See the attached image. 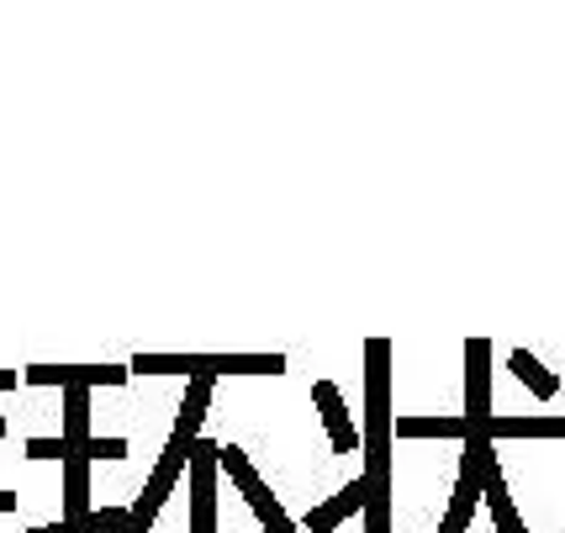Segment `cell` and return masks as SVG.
Segmentation results:
<instances>
[{"label":"cell","instance_id":"cell-8","mask_svg":"<svg viewBox=\"0 0 565 533\" xmlns=\"http://www.w3.org/2000/svg\"><path fill=\"white\" fill-rule=\"evenodd\" d=\"M312 402H318L322 428L333 438V449H339V455H354V449H360V428L349 423V407H344V396H339V386H333V381H318V386H312Z\"/></svg>","mask_w":565,"mask_h":533},{"label":"cell","instance_id":"cell-3","mask_svg":"<svg viewBox=\"0 0 565 533\" xmlns=\"http://www.w3.org/2000/svg\"><path fill=\"white\" fill-rule=\"evenodd\" d=\"M90 460H127V438H90L85 449L64 444V512H70V523L90 518Z\"/></svg>","mask_w":565,"mask_h":533},{"label":"cell","instance_id":"cell-11","mask_svg":"<svg viewBox=\"0 0 565 533\" xmlns=\"http://www.w3.org/2000/svg\"><path fill=\"white\" fill-rule=\"evenodd\" d=\"M508 370H513V375H518V381H523L529 391H534V396H544V402H550V396L561 391V375H555V370H550L544 360H534L529 349H513V360H508Z\"/></svg>","mask_w":565,"mask_h":533},{"label":"cell","instance_id":"cell-6","mask_svg":"<svg viewBox=\"0 0 565 533\" xmlns=\"http://www.w3.org/2000/svg\"><path fill=\"white\" fill-rule=\"evenodd\" d=\"M26 386H127L132 381V364H26L22 370Z\"/></svg>","mask_w":565,"mask_h":533},{"label":"cell","instance_id":"cell-9","mask_svg":"<svg viewBox=\"0 0 565 533\" xmlns=\"http://www.w3.org/2000/svg\"><path fill=\"white\" fill-rule=\"evenodd\" d=\"M365 508H370V486H365V476H360V481H349L333 502H318V508L307 512L301 533H333L344 518H354V512H365Z\"/></svg>","mask_w":565,"mask_h":533},{"label":"cell","instance_id":"cell-12","mask_svg":"<svg viewBox=\"0 0 565 533\" xmlns=\"http://www.w3.org/2000/svg\"><path fill=\"white\" fill-rule=\"evenodd\" d=\"M396 438H470L466 417H396Z\"/></svg>","mask_w":565,"mask_h":533},{"label":"cell","instance_id":"cell-2","mask_svg":"<svg viewBox=\"0 0 565 533\" xmlns=\"http://www.w3.org/2000/svg\"><path fill=\"white\" fill-rule=\"evenodd\" d=\"M286 354H138L132 375H286Z\"/></svg>","mask_w":565,"mask_h":533},{"label":"cell","instance_id":"cell-7","mask_svg":"<svg viewBox=\"0 0 565 533\" xmlns=\"http://www.w3.org/2000/svg\"><path fill=\"white\" fill-rule=\"evenodd\" d=\"M466 364H470V375H466V423L470 428H487L492 423V402H487V375H492V343L487 339H466Z\"/></svg>","mask_w":565,"mask_h":533},{"label":"cell","instance_id":"cell-4","mask_svg":"<svg viewBox=\"0 0 565 533\" xmlns=\"http://www.w3.org/2000/svg\"><path fill=\"white\" fill-rule=\"evenodd\" d=\"M222 470H227V476L238 481L244 502L254 508V518L265 523V533H301V523H296L291 512H286V508H280V502L270 497V486L259 481V470L248 465V455L238 449V444H222Z\"/></svg>","mask_w":565,"mask_h":533},{"label":"cell","instance_id":"cell-13","mask_svg":"<svg viewBox=\"0 0 565 533\" xmlns=\"http://www.w3.org/2000/svg\"><path fill=\"white\" fill-rule=\"evenodd\" d=\"M127 512L132 508H100V512H90V518H79V523H53V529H26V533H117V529H127Z\"/></svg>","mask_w":565,"mask_h":533},{"label":"cell","instance_id":"cell-14","mask_svg":"<svg viewBox=\"0 0 565 533\" xmlns=\"http://www.w3.org/2000/svg\"><path fill=\"white\" fill-rule=\"evenodd\" d=\"M0 512H17V491H0Z\"/></svg>","mask_w":565,"mask_h":533},{"label":"cell","instance_id":"cell-15","mask_svg":"<svg viewBox=\"0 0 565 533\" xmlns=\"http://www.w3.org/2000/svg\"><path fill=\"white\" fill-rule=\"evenodd\" d=\"M0 434H6V423H0Z\"/></svg>","mask_w":565,"mask_h":533},{"label":"cell","instance_id":"cell-1","mask_svg":"<svg viewBox=\"0 0 565 533\" xmlns=\"http://www.w3.org/2000/svg\"><path fill=\"white\" fill-rule=\"evenodd\" d=\"M392 343L370 339L365 343V533H392Z\"/></svg>","mask_w":565,"mask_h":533},{"label":"cell","instance_id":"cell-5","mask_svg":"<svg viewBox=\"0 0 565 533\" xmlns=\"http://www.w3.org/2000/svg\"><path fill=\"white\" fill-rule=\"evenodd\" d=\"M217 470H222V444L201 438L191 449L185 481H191V533H217Z\"/></svg>","mask_w":565,"mask_h":533},{"label":"cell","instance_id":"cell-10","mask_svg":"<svg viewBox=\"0 0 565 533\" xmlns=\"http://www.w3.org/2000/svg\"><path fill=\"white\" fill-rule=\"evenodd\" d=\"M487 438H565V417H492Z\"/></svg>","mask_w":565,"mask_h":533}]
</instances>
